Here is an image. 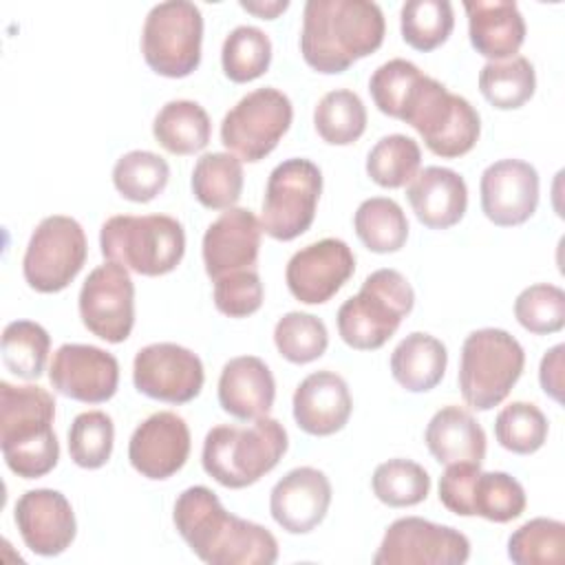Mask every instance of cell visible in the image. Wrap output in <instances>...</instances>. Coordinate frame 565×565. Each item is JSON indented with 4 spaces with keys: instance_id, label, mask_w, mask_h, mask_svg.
I'll list each match as a JSON object with an SVG mask.
<instances>
[{
    "instance_id": "obj_1",
    "label": "cell",
    "mask_w": 565,
    "mask_h": 565,
    "mask_svg": "<svg viewBox=\"0 0 565 565\" xmlns=\"http://www.w3.org/2000/svg\"><path fill=\"white\" fill-rule=\"evenodd\" d=\"M172 521L188 547L210 565H271L278 561L276 536L247 519L227 512L205 486L183 490Z\"/></svg>"
},
{
    "instance_id": "obj_2",
    "label": "cell",
    "mask_w": 565,
    "mask_h": 565,
    "mask_svg": "<svg viewBox=\"0 0 565 565\" xmlns=\"http://www.w3.org/2000/svg\"><path fill=\"white\" fill-rule=\"evenodd\" d=\"M386 33L384 13L371 0H309L302 11L300 53L318 73H344L375 53Z\"/></svg>"
},
{
    "instance_id": "obj_3",
    "label": "cell",
    "mask_w": 565,
    "mask_h": 565,
    "mask_svg": "<svg viewBox=\"0 0 565 565\" xmlns=\"http://www.w3.org/2000/svg\"><path fill=\"white\" fill-rule=\"evenodd\" d=\"M53 419L55 399L46 388L0 382V448L13 475L38 479L57 466L60 444Z\"/></svg>"
},
{
    "instance_id": "obj_4",
    "label": "cell",
    "mask_w": 565,
    "mask_h": 565,
    "mask_svg": "<svg viewBox=\"0 0 565 565\" xmlns=\"http://www.w3.org/2000/svg\"><path fill=\"white\" fill-rule=\"evenodd\" d=\"M285 426L274 417L252 424H221L203 441V470L225 488L241 490L271 472L287 452Z\"/></svg>"
},
{
    "instance_id": "obj_5",
    "label": "cell",
    "mask_w": 565,
    "mask_h": 565,
    "mask_svg": "<svg viewBox=\"0 0 565 565\" xmlns=\"http://www.w3.org/2000/svg\"><path fill=\"white\" fill-rule=\"evenodd\" d=\"M413 305L415 291L406 276L391 267L377 269L364 278L355 296L340 305L338 333L351 349L375 351L391 340Z\"/></svg>"
},
{
    "instance_id": "obj_6",
    "label": "cell",
    "mask_w": 565,
    "mask_h": 565,
    "mask_svg": "<svg viewBox=\"0 0 565 565\" xmlns=\"http://www.w3.org/2000/svg\"><path fill=\"white\" fill-rule=\"evenodd\" d=\"M104 258L141 276H163L177 269L185 254L183 225L168 214H117L99 230Z\"/></svg>"
},
{
    "instance_id": "obj_7",
    "label": "cell",
    "mask_w": 565,
    "mask_h": 565,
    "mask_svg": "<svg viewBox=\"0 0 565 565\" xmlns=\"http://www.w3.org/2000/svg\"><path fill=\"white\" fill-rule=\"evenodd\" d=\"M525 366L523 347L503 329L486 327L466 335L459 360V391L475 411L499 406Z\"/></svg>"
},
{
    "instance_id": "obj_8",
    "label": "cell",
    "mask_w": 565,
    "mask_h": 565,
    "mask_svg": "<svg viewBox=\"0 0 565 565\" xmlns=\"http://www.w3.org/2000/svg\"><path fill=\"white\" fill-rule=\"evenodd\" d=\"M402 121L419 132L433 154L444 159H457L470 152L481 132V119L475 106L430 75H424L415 86Z\"/></svg>"
},
{
    "instance_id": "obj_9",
    "label": "cell",
    "mask_w": 565,
    "mask_h": 565,
    "mask_svg": "<svg viewBox=\"0 0 565 565\" xmlns=\"http://www.w3.org/2000/svg\"><path fill=\"white\" fill-rule=\"evenodd\" d=\"M203 15L194 2L168 0L154 4L143 22L141 53L163 77H188L201 64Z\"/></svg>"
},
{
    "instance_id": "obj_10",
    "label": "cell",
    "mask_w": 565,
    "mask_h": 565,
    "mask_svg": "<svg viewBox=\"0 0 565 565\" xmlns=\"http://www.w3.org/2000/svg\"><path fill=\"white\" fill-rule=\"evenodd\" d=\"M322 194L320 168L302 157L285 159L267 179L260 227L276 241H294L305 234L313 218Z\"/></svg>"
},
{
    "instance_id": "obj_11",
    "label": "cell",
    "mask_w": 565,
    "mask_h": 565,
    "mask_svg": "<svg viewBox=\"0 0 565 565\" xmlns=\"http://www.w3.org/2000/svg\"><path fill=\"white\" fill-rule=\"evenodd\" d=\"M86 254L88 243L82 225L71 216L51 214L38 223L29 238L22 258L24 280L40 294H57L82 271Z\"/></svg>"
},
{
    "instance_id": "obj_12",
    "label": "cell",
    "mask_w": 565,
    "mask_h": 565,
    "mask_svg": "<svg viewBox=\"0 0 565 565\" xmlns=\"http://www.w3.org/2000/svg\"><path fill=\"white\" fill-rule=\"evenodd\" d=\"M294 119L291 99L274 88H256L238 99L221 121V143L241 161L265 159L289 130Z\"/></svg>"
},
{
    "instance_id": "obj_13",
    "label": "cell",
    "mask_w": 565,
    "mask_h": 565,
    "mask_svg": "<svg viewBox=\"0 0 565 565\" xmlns=\"http://www.w3.org/2000/svg\"><path fill=\"white\" fill-rule=\"evenodd\" d=\"M470 556L463 532L422 516L393 521L373 556L375 565H461Z\"/></svg>"
},
{
    "instance_id": "obj_14",
    "label": "cell",
    "mask_w": 565,
    "mask_h": 565,
    "mask_svg": "<svg viewBox=\"0 0 565 565\" xmlns=\"http://www.w3.org/2000/svg\"><path fill=\"white\" fill-rule=\"evenodd\" d=\"M84 327L110 344L124 342L135 324V285L128 269L106 260L84 280L77 298Z\"/></svg>"
},
{
    "instance_id": "obj_15",
    "label": "cell",
    "mask_w": 565,
    "mask_h": 565,
    "mask_svg": "<svg viewBox=\"0 0 565 565\" xmlns=\"http://www.w3.org/2000/svg\"><path fill=\"white\" fill-rule=\"evenodd\" d=\"M132 382L146 397L166 404L192 402L205 382L201 358L174 342H154L137 351Z\"/></svg>"
},
{
    "instance_id": "obj_16",
    "label": "cell",
    "mask_w": 565,
    "mask_h": 565,
    "mask_svg": "<svg viewBox=\"0 0 565 565\" xmlns=\"http://www.w3.org/2000/svg\"><path fill=\"white\" fill-rule=\"evenodd\" d=\"M355 271V256L340 238H322L298 249L285 269L291 296L305 305L331 300Z\"/></svg>"
},
{
    "instance_id": "obj_17",
    "label": "cell",
    "mask_w": 565,
    "mask_h": 565,
    "mask_svg": "<svg viewBox=\"0 0 565 565\" xmlns=\"http://www.w3.org/2000/svg\"><path fill=\"white\" fill-rule=\"evenodd\" d=\"M49 380L64 397L84 404H102L117 393L119 362L99 347L66 342L53 353Z\"/></svg>"
},
{
    "instance_id": "obj_18",
    "label": "cell",
    "mask_w": 565,
    "mask_h": 565,
    "mask_svg": "<svg viewBox=\"0 0 565 565\" xmlns=\"http://www.w3.org/2000/svg\"><path fill=\"white\" fill-rule=\"evenodd\" d=\"M190 446L192 439L185 419L172 411H159L132 430L128 459L141 477L163 481L185 466Z\"/></svg>"
},
{
    "instance_id": "obj_19",
    "label": "cell",
    "mask_w": 565,
    "mask_h": 565,
    "mask_svg": "<svg viewBox=\"0 0 565 565\" xmlns=\"http://www.w3.org/2000/svg\"><path fill=\"white\" fill-rule=\"evenodd\" d=\"M481 210L499 227L525 223L539 205V172L521 159L490 163L479 181Z\"/></svg>"
},
{
    "instance_id": "obj_20",
    "label": "cell",
    "mask_w": 565,
    "mask_h": 565,
    "mask_svg": "<svg viewBox=\"0 0 565 565\" xmlns=\"http://www.w3.org/2000/svg\"><path fill=\"white\" fill-rule=\"evenodd\" d=\"M13 521L24 545L38 556H57L71 547L77 523L68 499L60 490H26L13 510Z\"/></svg>"
},
{
    "instance_id": "obj_21",
    "label": "cell",
    "mask_w": 565,
    "mask_h": 565,
    "mask_svg": "<svg viewBox=\"0 0 565 565\" xmlns=\"http://www.w3.org/2000/svg\"><path fill=\"white\" fill-rule=\"evenodd\" d=\"M263 227L247 207L225 210L203 234L205 274L216 280L238 269H256Z\"/></svg>"
},
{
    "instance_id": "obj_22",
    "label": "cell",
    "mask_w": 565,
    "mask_h": 565,
    "mask_svg": "<svg viewBox=\"0 0 565 565\" xmlns=\"http://www.w3.org/2000/svg\"><path fill=\"white\" fill-rule=\"evenodd\" d=\"M331 505V483L327 475L311 466L289 470L276 481L269 494L274 521L289 534H307L318 527Z\"/></svg>"
},
{
    "instance_id": "obj_23",
    "label": "cell",
    "mask_w": 565,
    "mask_h": 565,
    "mask_svg": "<svg viewBox=\"0 0 565 565\" xmlns=\"http://www.w3.org/2000/svg\"><path fill=\"white\" fill-rule=\"evenodd\" d=\"M291 406L300 430L313 437H327L347 426L353 399L342 375L333 371H316L298 384Z\"/></svg>"
},
{
    "instance_id": "obj_24",
    "label": "cell",
    "mask_w": 565,
    "mask_h": 565,
    "mask_svg": "<svg viewBox=\"0 0 565 565\" xmlns=\"http://www.w3.org/2000/svg\"><path fill=\"white\" fill-rule=\"evenodd\" d=\"M406 199L422 225L430 230H448L466 214L468 185L459 172L428 166L408 183Z\"/></svg>"
},
{
    "instance_id": "obj_25",
    "label": "cell",
    "mask_w": 565,
    "mask_h": 565,
    "mask_svg": "<svg viewBox=\"0 0 565 565\" xmlns=\"http://www.w3.org/2000/svg\"><path fill=\"white\" fill-rule=\"evenodd\" d=\"M276 399V382L269 366L256 355L232 358L218 377L221 408L243 422L269 415Z\"/></svg>"
},
{
    "instance_id": "obj_26",
    "label": "cell",
    "mask_w": 565,
    "mask_h": 565,
    "mask_svg": "<svg viewBox=\"0 0 565 565\" xmlns=\"http://www.w3.org/2000/svg\"><path fill=\"white\" fill-rule=\"evenodd\" d=\"M468 35L477 53L490 62L514 57L525 42V20L510 0H468Z\"/></svg>"
},
{
    "instance_id": "obj_27",
    "label": "cell",
    "mask_w": 565,
    "mask_h": 565,
    "mask_svg": "<svg viewBox=\"0 0 565 565\" xmlns=\"http://www.w3.org/2000/svg\"><path fill=\"white\" fill-rule=\"evenodd\" d=\"M424 441L439 463L475 461L481 463L486 457V433L481 424L461 406L439 408L424 433Z\"/></svg>"
},
{
    "instance_id": "obj_28",
    "label": "cell",
    "mask_w": 565,
    "mask_h": 565,
    "mask_svg": "<svg viewBox=\"0 0 565 565\" xmlns=\"http://www.w3.org/2000/svg\"><path fill=\"white\" fill-rule=\"evenodd\" d=\"M527 505L523 486L508 472H481L477 468L461 497L459 516H481L492 523L519 519Z\"/></svg>"
},
{
    "instance_id": "obj_29",
    "label": "cell",
    "mask_w": 565,
    "mask_h": 565,
    "mask_svg": "<svg viewBox=\"0 0 565 565\" xmlns=\"http://www.w3.org/2000/svg\"><path fill=\"white\" fill-rule=\"evenodd\" d=\"M448 366V351L430 333H408L391 353V373L395 382L411 393L435 388Z\"/></svg>"
},
{
    "instance_id": "obj_30",
    "label": "cell",
    "mask_w": 565,
    "mask_h": 565,
    "mask_svg": "<svg viewBox=\"0 0 565 565\" xmlns=\"http://www.w3.org/2000/svg\"><path fill=\"white\" fill-rule=\"evenodd\" d=\"M152 135L157 143L172 154H194L207 146L212 124L199 102L172 99L157 113Z\"/></svg>"
},
{
    "instance_id": "obj_31",
    "label": "cell",
    "mask_w": 565,
    "mask_h": 565,
    "mask_svg": "<svg viewBox=\"0 0 565 565\" xmlns=\"http://www.w3.org/2000/svg\"><path fill=\"white\" fill-rule=\"evenodd\" d=\"M192 194L207 210H230L243 192V163L232 152H205L192 170Z\"/></svg>"
},
{
    "instance_id": "obj_32",
    "label": "cell",
    "mask_w": 565,
    "mask_h": 565,
    "mask_svg": "<svg viewBox=\"0 0 565 565\" xmlns=\"http://www.w3.org/2000/svg\"><path fill=\"white\" fill-rule=\"evenodd\" d=\"M353 227L362 245L375 254L399 252L408 238V218L402 205L388 196L362 201L355 210Z\"/></svg>"
},
{
    "instance_id": "obj_33",
    "label": "cell",
    "mask_w": 565,
    "mask_h": 565,
    "mask_svg": "<svg viewBox=\"0 0 565 565\" xmlns=\"http://www.w3.org/2000/svg\"><path fill=\"white\" fill-rule=\"evenodd\" d=\"M479 90L490 106L516 110L527 104L536 90L534 66L523 55L488 62L479 73Z\"/></svg>"
},
{
    "instance_id": "obj_34",
    "label": "cell",
    "mask_w": 565,
    "mask_h": 565,
    "mask_svg": "<svg viewBox=\"0 0 565 565\" xmlns=\"http://www.w3.org/2000/svg\"><path fill=\"white\" fill-rule=\"evenodd\" d=\"M313 126L322 141L331 146H349L366 130L364 102L349 88L329 90L313 110Z\"/></svg>"
},
{
    "instance_id": "obj_35",
    "label": "cell",
    "mask_w": 565,
    "mask_h": 565,
    "mask_svg": "<svg viewBox=\"0 0 565 565\" xmlns=\"http://www.w3.org/2000/svg\"><path fill=\"white\" fill-rule=\"evenodd\" d=\"M0 351L4 366L13 375L22 380H38L46 366L51 335L33 320H13L2 331Z\"/></svg>"
},
{
    "instance_id": "obj_36",
    "label": "cell",
    "mask_w": 565,
    "mask_h": 565,
    "mask_svg": "<svg viewBox=\"0 0 565 565\" xmlns=\"http://www.w3.org/2000/svg\"><path fill=\"white\" fill-rule=\"evenodd\" d=\"M271 64L269 35L252 24H241L230 31L221 49V66L227 79L247 84L267 73Z\"/></svg>"
},
{
    "instance_id": "obj_37",
    "label": "cell",
    "mask_w": 565,
    "mask_h": 565,
    "mask_svg": "<svg viewBox=\"0 0 565 565\" xmlns=\"http://www.w3.org/2000/svg\"><path fill=\"white\" fill-rule=\"evenodd\" d=\"M168 179V161L150 150H130L121 154L113 168L115 190L132 203H148L159 196L166 190Z\"/></svg>"
},
{
    "instance_id": "obj_38",
    "label": "cell",
    "mask_w": 565,
    "mask_h": 565,
    "mask_svg": "<svg viewBox=\"0 0 565 565\" xmlns=\"http://www.w3.org/2000/svg\"><path fill=\"white\" fill-rule=\"evenodd\" d=\"M422 163L419 143L406 135L382 137L366 157V174L380 188H404L415 179Z\"/></svg>"
},
{
    "instance_id": "obj_39",
    "label": "cell",
    "mask_w": 565,
    "mask_h": 565,
    "mask_svg": "<svg viewBox=\"0 0 565 565\" xmlns=\"http://www.w3.org/2000/svg\"><path fill=\"white\" fill-rule=\"evenodd\" d=\"M455 26V11L448 0H408L399 11L404 42L422 53L441 46Z\"/></svg>"
},
{
    "instance_id": "obj_40",
    "label": "cell",
    "mask_w": 565,
    "mask_h": 565,
    "mask_svg": "<svg viewBox=\"0 0 565 565\" xmlns=\"http://www.w3.org/2000/svg\"><path fill=\"white\" fill-rule=\"evenodd\" d=\"M508 558L516 565H561L565 558V523L536 516L508 539Z\"/></svg>"
},
{
    "instance_id": "obj_41",
    "label": "cell",
    "mask_w": 565,
    "mask_h": 565,
    "mask_svg": "<svg viewBox=\"0 0 565 565\" xmlns=\"http://www.w3.org/2000/svg\"><path fill=\"white\" fill-rule=\"evenodd\" d=\"M373 494L388 508H411L430 492V477L424 466L411 459H388L371 477Z\"/></svg>"
},
{
    "instance_id": "obj_42",
    "label": "cell",
    "mask_w": 565,
    "mask_h": 565,
    "mask_svg": "<svg viewBox=\"0 0 565 565\" xmlns=\"http://www.w3.org/2000/svg\"><path fill=\"white\" fill-rule=\"evenodd\" d=\"M274 344L287 362L309 364L324 355L329 347V333L318 316L289 311L274 327Z\"/></svg>"
},
{
    "instance_id": "obj_43",
    "label": "cell",
    "mask_w": 565,
    "mask_h": 565,
    "mask_svg": "<svg viewBox=\"0 0 565 565\" xmlns=\"http://www.w3.org/2000/svg\"><path fill=\"white\" fill-rule=\"evenodd\" d=\"M547 417L536 404L512 402L494 419L497 441L514 455H532L547 439Z\"/></svg>"
},
{
    "instance_id": "obj_44",
    "label": "cell",
    "mask_w": 565,
    "mask_h": 565,
    "mask_svg": "<svg viewBox=\"0 0 565 565\" xmlns=\"http://www.w3.org/2000/svg\"><path fill=\"white\" fill-rule=\"evenodd\" d=\"M113 444L115 426L104 411L79 413L68 428V455L79 468H102L113 455Z\"/></svg>"
},
{
    "instance_id": "obj_45",
    "label": "cell",
    "mask_w": 565,
    "mask_h": 565,
    "mask_svg": "<svg viewBox=\"0 0 565 565\" xmlns=\"http://www.w3.org/2000/svg\"><path fill=\"white\" fill-rule=\"evenodd\" d=\"M514 318L536 335L561 331L565 327V291L550 282L525 287L514 300Z\"/></svg>"
},
{
    "instance_id": "obj_46",
    "label": "cell",
    "mask_w": 565,
    "mask_h": 565,
    "mask_svg": "<svg viewBox=\"0 0 565 565\" xmlns=\"http://www.w3.org/2000/svg\"><path fill=\"white\" fill-rule=\"evenodd\" d=\"M424 73L408 60L395 57L377 66L369 79V93L380 113L402 119V113Z\"/></svg>"
},
{
    "instance_id": "obj_47",
    "label": "cell",
    "mask_w": 565,
    "mask_h": 565,
    "mask_svg": "<svg viewBox=\"0 0 565 565\" xmlns=\"http://www.w3.org/2000/svg\"><path fill=\"white\" fill-rule=\"evenodd\" d=\"M214 305L227 318H247L263 305V282L256 269H238L214 280Z\"/></svg>"
},
{
    "instance_id": "obj_48",
    "label": "cell",
    "mask_w": 565,
    "mask_h": 565,
    "mask_svg": "<svg viewBox=\"0 0 565 565\" xmlns=\"http://www.w3.org/2000/svg\"><path fill=\"white\" fill-rule=\"evenodd\" d=\"M563 355H565V344H556L543 355L539 366L541 388L554 402H563Z\"/></svg>"
},
{
    "instance_id": "obj_49",
    "label": "cell",
    "mask_w": 565,
    "mask_h": 565,
    "mask_svg": "<svg viewBox=\"0 0 565 565\" xmlns=\"http://www.w3.org/2000/svg\"><path fill=\"white\" fill-rule=\"evenodd\" d=\"M241 9H245L247 13H254L263 20H274L278 18L282 11H287L289 0H241L238 2Z\"/></svg>"
}]
</instances>
